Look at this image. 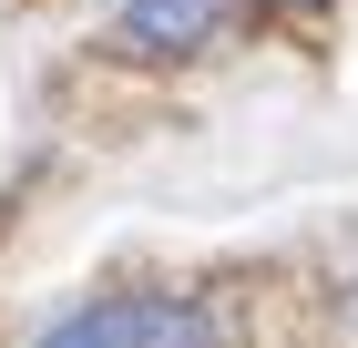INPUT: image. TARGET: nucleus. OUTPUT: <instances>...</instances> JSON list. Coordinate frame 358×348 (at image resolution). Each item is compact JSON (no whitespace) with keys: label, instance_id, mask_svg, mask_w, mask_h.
Listing matches in <instances>:
<instances>
[{"label":"nucleus","instance_id":"obj_1","mask_svg":"<svg viewBox=\"0 0 358 348\" xmlns=\"http://www.w3.org/2000/svg\"><path fill=\"white\" fill-rule=\"evenodd\" d=\"M41 348H215V307L205 297H92V307H72V318L41 328Z\"/></svg>","mask_w":358,"mask_h":348},{"label":"nucleus","instance_id":"obj_2","mask_svg":"<svg viewBox=\"0 0 358 348\" xmlns=\"http://www.w3.org/2000/svg\"><path fill=\"white\" fill-rule=\"evenodd\" d=\"M225 21H236V0H123L113 11V52H134V62H194V52H215Z\"/></svg>","mask_w":358,"mask_h":348},{"label":"nucleus","instance_id":"obj_3","mask_svg":"<svg viewBox=\"0 0 358 348\" xmlns=\"http://www.w3.org/2000/svg\"><path fill=\"white\" fill-rule=\"evenodd\" d=\"M276 11H317V0H276Z\"/></svg>","mask_w":358,"mask_h":348},{"label":"nucleus","instance_id":"obj_4","mask_svg":"<svg viewBox=\"0 0 358 348\" xmlns=\"http://www.w3.org/2000/svg\"><path fill=\"white\" fill-rule=\"evenodd\" d=\"M348 328H358V287H348Z\"/></svg>","mask_w":358,"mask_h":348}]
</instances>
